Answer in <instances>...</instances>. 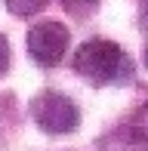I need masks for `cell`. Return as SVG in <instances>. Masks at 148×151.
<instances>
[{
	"instance_id": "obj_6",
	"label": "cell",
	"mask_w": 148,
	"mask_h": 151,
	"mask_svg": "<svg viewBox=\"0 0 148 151\" xmlns=\"http://www.w3.org/2000/svg\"><path fill=\"white\" fill-rule=\"evenodd\" d=\"M62 6L71 12V16H77V19H86V16H93V12H96L99 0H62Z\"/></svg>"
},
{
	"instance_id": "obj_8",
	"label": "cell",
	"mask_w": 148,
	"mask_h": 151,
	"mask_svg": "<svg viewBox=\"0 0 148 151\" xmlns=\"http://www.w3.org/2000/svg\"><path fill=\"white\" fill-rule=\"evenodd\" d=\"M139 3V9H142V16H148V0H136Z\"/></svg>"
},
{
	"instance_id": "obj_9",
	"label": "cell",
	"mask_w": 148,
	"mask_h": 151,
	"mask_svg": "<svg viewBox=\"0 0 148 151\" xmlns=\"http://www.w3.org/2000/svg\"><path fill=\"white\" fill-rule=\"evenodd\" d=\"M142 56H145V65H148V40H145V50H142Z\"/></svg>"
},
{
	"instance_id": "obj_1",
	"label": "cell",
	"mask_w": 148,
	"mask_h": 151,
	"mask_svg": "<svg viewBox=\"0 0 148 151\" xmlns=\"http://www.w3.org/2000/svg\"><path fill=\"white\" fill-rule=\"evenodd\" d=\"M74 71L93 86H108V83H126L133 80V62L114 40H86L74 52Z\"/></svg>"
},
{
	"instance_id": "obj_2",
	"label": "cell",
	"mask_w": 148,
	"mask_h": 151,
	"mask_svg": "<svg viewBox=\"0 0 148 151\" xmlns=\"http://www.w3.org/2000/svg\"><path fill=\"white\" fill-rule=\"evenodd\" d=\"M31 117H34V123L43 133L65 136V133H71V129H77L80 111H77V105H74L68 96L46 90V93H40L37 99L31 102Z\"/></svg>"
},
{
	"instance_id": "obj_4",
	"label": "cell",
	"mask_w": 148,
	"mask_h": 151,
	"mask_svg": "<svg viewBox=\"0 0 148 151\" xmlns=\"http://www.w3.org/2000/svg\"><path fill=\"white\" fill-rule=\"evenodd\" d=\"M102 151H148V99L133 108L120 127H114L102 142Z\"/></svg>"
},
{
	"instance_id": "obj_7",
	"label": "cell",
	"mask_w": 148,
	"mask_h": 151,
	"mask_svg": "<svg viewBox=\"0 0 148 151\" xmlns=\"http://www.w3.org/2000/svg\"><path fill=\"white\" fill-rule=\"evenodd\" d=\"M9 71V40L0 34V77Z\"/></svg>"
},
{
	"instance_id": "obj_5",
	"label": "cell",
	"mask_w": 148,
	"mask_h": 151,
	"mask_svg": "<svg viewBox=\"0 0 148 151\" xmlns=\"http://www.w3.org/2000/svg\"><path fill=\"white\" fill-rule=\"evenodd\" d=\"M3 3H6V9L16 19H31V16H37V12H43V6L50 3V0H3Z\"/></svg>"
},
{
	"instance_id": "obj_3",
	"label": "cell",
	"mask_w": 148,
	"mask_h": 151,
	"mask_svg": "<svg viewBox=\"0 0 148 151\" xmlns=\"http://www.w3.org/2000/svg\"><path fill=\"white\" fill-rule=\"evenodd\" d=\"M71 34L62 22H40L28 31V52L37 65H59L68 52Z\"/></svg>"
}]
</instances>
